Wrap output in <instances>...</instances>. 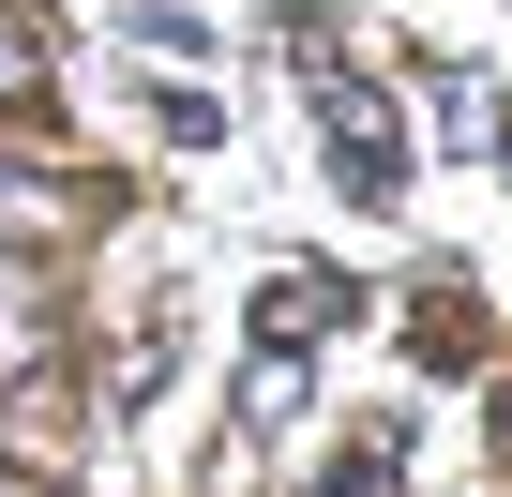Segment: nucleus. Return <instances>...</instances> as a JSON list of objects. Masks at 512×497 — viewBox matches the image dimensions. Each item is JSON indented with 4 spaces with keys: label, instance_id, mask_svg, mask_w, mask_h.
<instances>
[{
    "label": "nucleus",
    "instance_id": "6",
    "mask_svg": "<svg viewBox=\"0 0 512 497\" xmlns=\"http://www.w3.org/2000/svg\"><path fill=\"white\" fill-rule=\"evenodd\" d=\"M302 332H332V287H317V272H287V287H272V347H302Z\"/></svg>",
    "mask_w": 512,
    "mask_h": 497
},
{
    "label": "nucleus",
    "instance_id": "2",
    "mask_svg": "<svg viewBox=\"0 0 512 497\" xmlns=\"http://www.w3.org/2000/svg\"><path fill=\"white\" fill-rule=\"evenodd\" d=\"M46 362V287L16 272V241H0V377H31Z\"/></svg>",
    "mask_w": 512,
    "mask_h": 497
},
{
    "label": "nucleus",
    "instance_id": "1",
    "mask_svg": "<svg viewBox=\"0 0 512 497\" xmlns=\"http://www.w3.org/2000/svg\"><path fill=\"white\" fill-rule=\"evenodd\" d=\"M317 136H332V181H347L362 211H392V196H407V121H392L362 76H332V91H317Z\"/></svg>",
    "mask_w": 512,
    "mask_h": 497
},
{
    "label": "nucleus",
    "instance_id": "3",
    "mask_svg": "<svg viewBox=\"0 0 512 497\" xmlns=\"http://www.w3.org/2000/svg\"><path fill=\"white\" fill-rule=\"evenodd\" d=\"M46 226H61V181L31 151H0V241H46Z\"/></svg>",
    "mask_w": 512,
    "mask_h": 497
},
{
    "label": "nucleus",
    "instance_id": "4",
    "mask_svg": "<svg viewBox=\"0 0 512 497\" xmlns=\"http://www.w3.org/2000/svg\"><path fill=\"white\" fill-rule=\"evenodd\" d=\"M0 106H46V31L0 0Z\"/></svg>",
    "mask_w": 512,
    "mask_h": 497
},
{
    "label": "nucleus",
    "instance_id": "7",
    "mask_svg": "<svg viewBox=\"0 0 512 497\" xmlns=\"http://www.w3.org/2000/svg\"><path fill=\"white\" fill-rule=\"evenodd\" d=\"M0 497H31V467H16V452H0Z\"/></svg>",
    "mask_w": 512,
    "mask_h": 497
},
{
    "label": "nucleus",
    "instance_id": "5",
    "mask_svg": "<svg viewBox=\"0 0 512 497\" xmlns=\"http://www.w3.org/2000/svg\"><path fill=\"white\" fill-rule=\"evenodd\" d=\"M392 467H407V452H392V422H362V452H332V482H317V497H392Z\"/></svg>",
    "mask_w": 512,
    "mask_h": 497
}]
</instances>
